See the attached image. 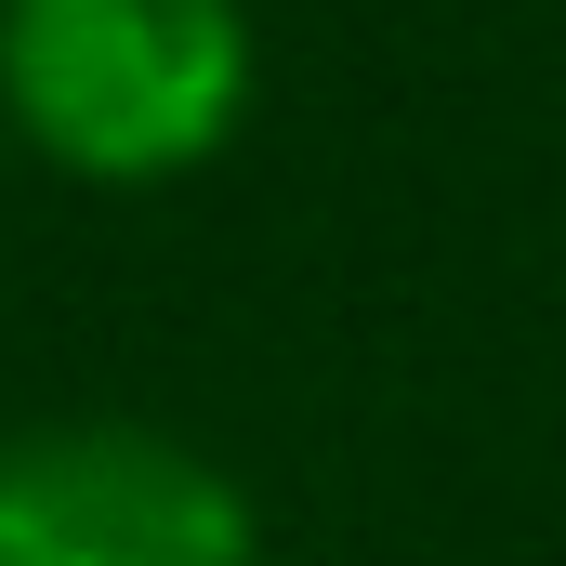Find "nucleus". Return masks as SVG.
<instances>
[{
	"instance_id": "nucleus-1",
	"label": "nucleus",
	"mask_w": 566,
	"mask_h": 566,
	"mask_svg": "<svg viewBox=\"0 0 566 566\" xmlns=\"http://www.w3.org/2000/svg\"><path fill=\"white\" fill-rule=\"evenodd\" d=\"M0 119L80 185H185L251 119L238 0H0Z\"/></svg>"
},
{
	"instance_id": "nucleus-2",
	"label": "nucleus",
	"mask_w": 566,
	"mask_h": 566,
	"mask_svg": "<svg viewBox=\"0 0 566 566\" xmlns=\"http://www.w3.org/2000/svg\"><path fill=\"white\" fill-rule=\"evenodd\" d=\"M0 566H264L251 488L158 422L0 434Z\"/></svg>"
},
{
	"instance_id": "nucleus-3",
	"label": "nucleus",
	"mask_w": 566,
	"mask_h": 566,
	"mask_svg": "<svg viewBox=\"0 0 566 566\" xmlns=\"http://www.w3.org/2000/svg\"><path fill=\"white\" fill-rule=\"evenodd\" d=\"M264 566H277V554H264Z\"/></svg>"
}]
</instances>
